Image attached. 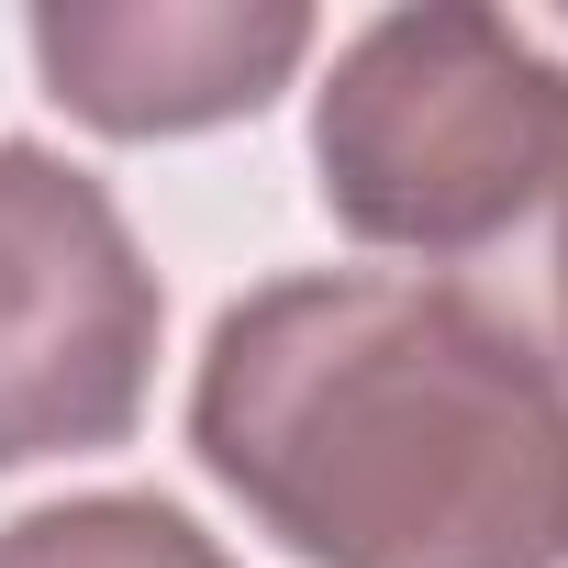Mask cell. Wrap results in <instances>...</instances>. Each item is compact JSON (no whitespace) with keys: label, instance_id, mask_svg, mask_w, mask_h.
I'll return each mask as SVG.
<instances>
[{"label":"cell","instance_id":"6da1fadb","mask_svg":"<svg viewBox=\"0 0 568 568\" xmlns=\"http://www.w3.org/2000/svg\"><path fill=\"white\" fill-rule=\"evenodd\" d=\"M190 457L302 568L568 557V379L413 267H302L223 302Z\"/></svg>","mask_w":568,"mask_h":568},{"label":"cell","instance_id":"277c9868","mask_svg":"<svg viewBox=\"0 0 568 568\" xmlns=\"http://www.w3.org/2000/svg\"><path fill=\"white\" fill-rule=\"evenodd\" d=\"M313 57V12L291 0H45L34 68L45 101L112 145L245 123Z\"/></svg>","mask_w":568,"mask_h":568},{"label":"cell","instance_id":"7a4b0ae2","mask_svg":"<svg viewBox=\"0 0 568 568\" xmlns=\"http://www.w3.org/2000/svg\"><path fill=\"white\" fill-rule=\"evenodd\" d=\"M324 212L413 256L490 313L546 379H568V68L468 0L379 12L313 90Z\"/></svg>","mask_w":568,"mask_h":568},{"label":"cell","instance_id":"3957f363","mask_svg":"<svg viewBox=\"0 0 568 568\" xmlns=\"http://www.w3.org/2000/svg\"><path fill=\"white\" fill-rule=\"evenodd\" d=\"M168 291L123 201L57 145L0 134V468L134 446Z\"/></svg>","mask_w":568,"mask_h":568},{"label":"cell","instance_id":"5b68a950","mask_svg":"<svg viewBox=\"0 0 568 568\" xmlns=\"http://www.w3.org/2000/svg\"><path fill=\"white\" fill-rule=\"evenodd\" d=\"M0 568H234V557L156 490H79L0 524Z\"/></svg>","mask_w":568,"mask_h":568}]
</instances>
